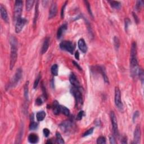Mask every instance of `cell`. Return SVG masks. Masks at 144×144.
I'll use <instances>...</instances> for the list:
<instances>
[{"label":"cell","mask_w":144,"mask_h":144,"mask_svg":"<svg viewBox=\"0 0 144 144\" xmlns=\"http://www.w3.org/2000/svg\"><path fill=\"white\" fill-rule=\"evenodd\" d=\"M10 45H11V55H10V68L12 70L14 67L18 58V42L15 37H11L10 38Z\"/></svg>","instance_id":"2"},{"label":"cell","mask_w":144,"mask_h":144,"mask_svg":"<svg viewBox=\"0 0 144 144\" xmlns=\"http://www.w3.org/2000/svg\"><path fill=\"white\" fill-rule=\"evenodd\" d=\"M73 64H74V65H75V66H76V67H77V68H78V69L79 70H82V68H81V67H80V65H78V63H77V62H76L75 61H73Z\"/></svg>","instance_id":"44"},{"label":"cell","mask_w":144,"mask_h":144,"mask_svg":"<svg viewBox=\"0 0 144 144\" xmlns=\"http://www.w3.org/2000/svg\"><path fill=\"white\" fill-rule=\"evenodd\" d=\"M60 47L61 50L69 52L72 54L73 53L74 47L72 42L69 41H62L60 43Z\"/></svg>","instance_id":"5"},{"label":"cell","mask_w":144,"mask_h":144,"mask_svg":"<svg viewBox=\"0 0 144 144\" xmlns=\"http://www.w3.org/2000/svg\"><path fill=\"white\" fill-rule=\"evenodd\" d=\"M34 2L35 1H33V0H28V1H26V10H27V11H29L32 9Z\"/></svg>","instance_id":"24"},{"label":"cell","mask_w":144,"mask_h":144,"mask_svg":"<svg viewBox=\"0 0 144 144\" xmlns=\"http://www.w3.org/2000/svg\"><path fill=\"white\" fill-rule=\"evenodd\" d=\"M78 45L79 50L83 53H86L87 51V46L86 43L85 42L84 40L82 38H81L78 41Z\"/></svg>","instance_id":"15"},{"label":"cell","mask_w":144,"mask_h":144,"mask_svg":"<svg viewBox=\"0 0 144 144\" xmlns=\"http://www.w3.org/2000/svg\"><path fill=\"white\" fill-rule=\"evenodd\" d=\"M23 7V2L22 1L18 0V1H15L14 6V19L16 22L19 18H21Z\"/></svg>","instance_id":"4"},{"label":"cell","mask_w":144,"mask_h":144,"mask_svg":"<svg viewBox=\"0 0 144 144\" xmlns=\"http://www.w3.org/2000/svg\"><path fill=\"white\" fill-rule=\"evenodd\" d=\"M56 143L58 144H64L65 142H64L63 138H62V137L60 135V133L56 132Z\"/></svg>","instance_id":"28"},{"label":"cell","mask_w":144,"mask_h":144,"mask_svg":"<svg viewBox=\"0 0 144 144\" xmlns=\"http://www.w3.org/2000/svg\"><path fill=\"white\" fill-rule=\"evenodd\" d=\"M97 143L98 144H106V139L103 136H100L97 140Z\"/></svg>","instance_id":"33"},{"label":"cell","mask_w":144,"mask_h":144,"mask_svg":"<svg viewBox=\"0 0 144 144\" xmlns=\"http://www.w3.org/2000/svg\"><path fill=\"white\" fill-rule=\"evenodd\" d=\"M58 12V8H57V4L56 2H53L50 7L49 11V15H48V18L52 19L56 16Z\"/></svg>","instance_id":"12"},{"label":"cell","mask_w":144,"mask_h":144,"mask_svg":"<svg viewBox=\"0 0 144 144\" xmlns=\"http://www.w3.org/2000/svg\"><path fill=\"white\" fill-rule=\"evenodd\" d=\"M114 46H115V47L117 50H118L120 46V41H119V39L117 37H114Z\"/></svg>","instance_id":"30"},{"label":"cell","mask_w":144,"mask_h":144,"mask_svg":"<svg viewBox=\"0 0 144 144\" xmlns=\"http://www.w3.org/2000/svg\"><path fill=\"white\" fill-rule=\"evenodd\" d=\"M40 79H41V74L39 73L38 74V76H37V77L36 78L35 81H34V86L33 87L34 88H36L37 87L38 85L39 84V81H40Z\"/></svg>","instance_id":"32"},{"label":"cell","mask_w":144,"mask_h":144,"mask_svg":"<svg viewBox=\"0 0 144 144\" xmlns=\"http://www.w3.org/2000/svg\"><path fill=\"white\" fill-rule=\"evenodd\" d=\"M141 128L139 125H137L134 132V143L139 144L141 140Z\"/></svg>","instance_id":"11"},{"label":"cell","mask_w":144,"mask_h":144,"mask_svg":"<svg viewBox=\"0 0 144 144\" xmlns=\"http://www.w3.org/2000/svg\"><path fill=\"white\" fill-rule=\"evenodd\" d=\"M121 143H122V144L127 143V138L126 137H123L122 141H121Z\"/></svg>","instance_id":"46"},{"label":"cell","mask_w":144,"mask_h":144,"mask_svg":"<svg viewBox=\"0 0 144 144\" xmlns=\"http://www.w3.org/2000/svg\"><path fill=\"white\" fill-rule=\"evenodd\" d=\"M24 97H25V99L28 101L29 99V96H28V94H29V81H27L26 83L24 85Z\"/></svg>","instance_id":"23"},{"label":"cell","mask_w":144,"mask_h":144,"mask_svg":"<svg viewBox=\"0 0 144 144\" xmlns=\"http://www.w3.org/2000/svg\"><path fill=\"white\" fill-rule=\"evenodd\" d=\"M98 69L99 70V72H100V73H101L102 74V76H103V77L104 79V81H105V82L106 83H109V79L107 77L106 74L105 69L104 68V67H99L98 68Z\"/></svg>","instance_id":"20"},{"label":"cell","mask_w":144,"mask_h":144,"mask_svg":"<svg viewBox=\"0 0 144 144\" xmlns=\"http://www.w3.org/2000/svg\"><path fill=\"white\" fill-rule=\"evenodd\" d=\"M51 71L52 74H53V76H56L58 75V66L57 64H54L52 66Z\"/></svg>","instance_id":"27"},{"label":"cell","mask_w":144,"mask_h":144,"mask_svg":"<svg viewBox=\"0 0 144 144\" xmlns=\"http://www.w3.org/2000/svg\"><path fill=\"white\" fill-rule=\"evenodd\" d=\"M70 92L75 98L77 106L78 107L81 106L83 104V96L81 91V88H76L73 87L71 88Z\"/></svg>","instance_id":"3"},{"label":"cell","mask_w":144,"mask_h":144,"mask_svg":"<svg viewBox=\"0 0 144 144\" xmlns=\"http://www.w3.org/2000/svg\"><path fill=\"white\" fill-rule=\"evenodd\" d=\"M43 134H44L45 137H47L49 136L50 132V130L47 129V128H45V129H43Z\"/></svg>","instance_id":"41"},{"label":"cell","mask_w":144,"mask_h":144,"mask_svg":"<svg viewBox=\"0 0 144 144\" xmlns=\"http://www.w3.org/2000/svg\"><path fill=\"white\" fill-rule=\"evenodd\" d=\"M133 17H134V19H135V22H136V23L137 24V23H138V22H139V19H138V17H137V15L135 14V13H133Z\"/></svg>","instance_id":"45"},{"label":"cell","mask_w":144,"mask_h":144,"mask_svg":"<svg viewBox=\"0 0 144 144\" xmlns=\"http://www.w3.org/2000/svg\"><path fill=\"white\" fill-rule=\"evenodd\" d=\"M109 141H110V143L112 144H117V141H116L115 138L114 137V136H113V135H110V136H109Z\"/></svg>","instance_id":"38"},{"label":"cell","mask_w":144,"mask_h":144,"mask_svg":"<svg viewBox=\"0 0 144 144\" xmlns=\"http://www.w3.org/2000/svg\"><path fill=\"white\" fill-rule=\"evenodd\" d=\"M50 38L47 37L46 39H45L42 45V47L41 48V53L42 54H44L45 53H46L47 51L48 47L50 46Z\"/></svg>","instance_id":"16"},{"label":"cell","mask_w":144,"mask_h":144,"mask_svg":"<svg viewBox=\"0 0 144 144\" xmlns=\"http://www.w3.org/2000/svg\"><path fill=\"white\" fill-rule=\"evenodd\" d=\"M27 20L25 18H19L16 22V24H15V32L17 33L20 32L23 28L24 25L27 23Z\"/></svg>","instance_id":"9"},{"label":"cell","mask_w":144,"mask_h":144,"mask_svg":"<svg viewBox=\"0 0 144 144\" xmlns=\"http://www.w3.org/2000/svg\"><path fill=\"white\" fill-rule=\"evenodd\" d=\"M68 3V1H65V3L63 4V6H62V8H61V18H64V10H65V8L66 6H67V4Z\"/></svg>","instance_id":"37"},{"label":"cell","mask_w":144,"mask_h":144,"mask_svg":"<svg viewBox=\"0 0 144 144\" xmlns=\"http://www.w3.org/2000/svg\"><path fill=\"white\" fill-rule=\"evenodd\" d=\"M143 5H144V1H137L136 6L137 10H139L140 8H141V7L143 6Z\"/></svg>","instance_id":"36"},{"label":"cell","mask_w":144,"mask_h":144,"mask_svg":"<svg viewBox=\"0 0 144 144\" xmlns=\"http://www.w3.org/2000/svg\"><path fill=\"white\" fill-rule=\"evenodd\" d=\"M60 128L64 132H69L73 128V124L71 121H64L60 125Z\"/></svg>","instance_id":"10"},{"label":"cell","mask_w":144,"mask_h":144,"mask_svg":"<svg viewBox=\"0 0 144 144\" xmlns=\"http://www.w3.org/2000/svg\"><path fill=\"white\" fill-rule=\"evenodd\" d=\"M0 11H1V16L2 19L5 21V22L8 23V12L6 11V8L3 6L2 4L0 5Z\"/></svg>","instance_id":"14"},{"label":"cell","mask_w":144,"mask_h":144,"mask_svg":"<svg viewBox=\"0 0 144 144\" xmlns=\"http://www.w3.org/2000/svg\"><path fill=\"white\" fill-rule=\"evenodd\" d=\"M67 29V25L66 24H62V25L60 26L59 28L58 29V32H57V37L58 39H60L61 37L62 34L64 33L65 32V30Z\"/></svg>","instance_id":"17"},{"label":"cell","mask_w":144,"mask_h":144,"mask_svg":"<svg viewBox=\"0 0 144 144\" xmlns=\"http://www.w3.org/2000/svg\"><path fill=\"white\" fill-rule=\"evenodd\" d=\"M84 3H85V4H86V6L87 7V10H88V13H89L93 17L92 13V11H91V6H90V5L89 2H88L87 1H84Z\"/></svg>","instance_id":"35"},{"label":"cell","mask_w":144,"mask_h":144,"mask_svg":"<svg viewBox=\"0 0 144 144\" xmlns=\"http://www.w3.org/2000/svg\"><path fill=\"white\" fill-rule=\"evenodd\" d=\"M139 115H140L139 112H138V111H136V112H135L134 113V114H133V122H135V121H136V119L138 118V117H139Z\"/></svg>","instance_id":"39"},{"label":"cell","mask_w":144,"mask_h":144,"mask_svg":"<svg viewBox=\"0 0 144 144\" xmlns=\"http://www.w3.org/2000/svg\"><path fill=\"white\" fill-rule=\"evenodd\" d=\"M42 89L43 96H44L45 98L46 99L47 98V93H46V88H45L44 85L43 84V83L42 84Z\"/></svg>","instance_id":"42"},{"label":"cell","mask_w":144,"mask_h":144,"mask_svg":"<svg viewBox=\"0 0 144 144\" xmlns=\"http://www.w3.org/2000/svg\"><path fill=\"white\" fill-rule=\"evenodd\" d=\"M131 21L128 18H126L125 19V28H126V30H127V29L128 28L129 24H131Z\"/></svg>","instance_id":"40"},{"label":"cell","mask_w":144,"mask_h":144,"mask_svg":"<svg viewBox=\"0 0 144 144\" xmlns=\"http://www.w3.org/2000/svg\"><path fill=\"white\" fill-rule=\"evenodd\" d=\"M75 57L77 59V60H79V53H78V51H76V53H75Z\"/></svg>","instance_id":"47"},{"label":"cell","mask_w":144,"mask_h":144,"mask_svg":"<svg viewBox=\"0 0 144 144\" xmlns=\"http://www.w3.org/2000/svg\"><path fill=\"white\" fill-rule=\"evenodd\" d=\"M53 112L55 115H58L60 113V105L56 100H55L53 103Z\"/></svg>","instance_id":"18"},{"label":"cell","mask_w":144,"mask_h":144,"mask_svg":"<svg viewBox=\"0 0 144 144\" xmlns=\"http://www.w3.org/2000/svg\"><path fill=\"white\" fill-rule=\"evenodd\" d=\"M48 2V1H42V4L43 6H45V5H47V3Z\"/></svg>","instance_id":"48"},{"label":"cell","mask_w":144,"mask_h":144,"mask_svg":"<svg viewBox=\"0 0 144 144\" xmlns=\"http://www.w3.org/2000/svg\"><path fill=\"white\" fill-rule=\"evenodd\" d=\"M38 136L34 133H32L28 136V141L31 144H36L38 141Z\"/></svg>","instance_id":"19"},{"label":"cell","mask_w":144,"mask_h":144,"mask_svg":"<svg viewBox=\"0 0 144 144\" xmlns=\"http://www.w3.org/2000/svg\"><path fill=\"white\" fill-rule=\"evenodd\" d=\"M69 81H70V83L71 84L73 85V87L76 88H81L80 84H79V82L78 81L77 78H76V76L74 73H71L70 76H69Z\"/></svg>","instance_id":"13"},{"label":"cell","mask_w":144,"mask_h":144,"mask_svg":"<svg viewBox=\"0 0 144 144\" xmlns=\"http://www.w3.org/2000/svg\"><path fill=\"white\" fill-rule=\"evenodd\" d=\"M130 67L132 76L135 77L138 75L139 71L137 57V46L135 42L132 43L131 48V56H130Z\"/></svg>","instance_id":"1"},{"label":"cell","mask_w":144,"mask_h":144,"mask_svg":"<svg viewBox=\"0 0 144 144\" xmlns=\"http://www.w3.org/2000/svg\"><path fill=\"white\" fill-rule=\"evenodd\" d=\"M45 117H46V113L44 111H41V112H38L36 114V118L38 122L42 121L45 119Z\"/></svg>","instance_id":"22"},{"label":"cell","mask_w":144,"mask_h":144,"mask_svg":"<svg viewBox=\"0 0 144 144\" xmlns=\"http://www.w3.org/2000/svg\"><path fill=\"white\" fill-rule=\"evenodd\" d=\"M22 69L19 68L17 69L15 73V75L13 76V78L11 79V82L10 83V87H14L16 85L18 84V83L19 82L20 79L22 78Z\"/></svg>","instance_id":"7"},{"label":"cell","mask_w":144,"mask_h":144,"mask_svg":"<svg viewBox=\"0 0 144 144\" xmlns=\"http://www.w3.org/2000/svg\"><path fill=\"white\" fill-rule=\"evenodd\" d=\"M60 113L63 114L66 116H68L70 114V111L67 107L60 105Z\"/></svg>","instance_id":"26"},{"label":"cell","mask_w":144,"mask_h":144,"mask_svg":"<svg viewBox=\"0 0 144 144\" xmlns=\"http://www.w3.org/2000/svg\"><path fill=\"white\" fill-rule=\"evenodd\" d=\"M115 104L116 106L118 108L119 110L121 111H123V105L121 100V95L120 90L118 87H115Z\"/></svg>","instance_id":"6"},{"label":"cell","mask_w":144,"mask_h":144,"mask_svg":"<svg viewBox=\"0 0 144 144\" xmlns=\"http://www.w3.org/2000/svg\"><path fill=\"white\" fill-rule=\"evenodd\" d=\"M38 1H37L36 3V8H35V13H34V20H33V24L34 25H35L37 23V21L38 19V17L39 14V9H38Z\"/></svg>","instance_id":"21"},{"label":"cell","mask_w":144,"mask_h":144,"mask_svg":"<svg viewBox=\"0 0 144 144\" xmlns=\"http://www.w3.org/2000/svg\"><path fill=\"white\" fill-rule=\"evenodd\" d=\"M38 127V123H36L33 121V120L31 121V123H30V126H29V129L31 130H34L36 129H37Z\"/></svg>","instance_id":"29"},{"label":"cell","mask_w":144,"mask_h":144,"mask_svg":"<svg viewBox=\"0 0 144 144\" xmlns=\"http://www.w3.org/2000/svg\"><path fill=\"white\" fill-rule=\"evenodd\" d=\"M110 119H111V121H112V127H113V129L114 135L117 136H118L119 133H118V126L117 119L114 112H111L110 113Z\"/></svg>","instance_id":"8"},{"label":"cell","mask_w":144,"mask_h":144,"mask_svg":"<svg viewBox=\"0 0 144 144\" xmlns=\"http://www.w3.org/2000/svg\"><path fill=\"white\" fill-rule=\"evenodd\" d=\"M93 129H94V128H91L90 129H88L87 131L86 132H85L83 133L82 137L88 136H89V135H91V134H92V133L93 132Z\"/></svg>","instance_id":"31"},{"label":"cell","mask_w":144,"mask_h":144,"mask_svg":"<svg viewBox=\"0 0 144 144\" xmlns=\"http://www.w3.org/2000/svg\"><path fill=\"white\" fill-rule=\"evenodd\" d=\"M42 103H43V101H42V100L41 99V98H38L36 99V105H41L42 104Z\"/></svg>","instance_id":"43"},{"label":"cell","mask_w":144,"mask_h":144,"mask_svg":"<svg viewBox=\"0 0 144 144\" xmlns=\"http://www.w3.org/2000/svg\"><path fill=\"white\" fill-rule=\"evenodd\" d=\"M84 115V112L83 111H81L78 113V114H77V117H76V119L77 121H81L82 119V118Z\"/></svg>","instance_id":"34"},{"label":"cell","mask_w":144,"mask_h":144,"mask_svg":"<svg viewBox=\"0 0 144 144\" xmlns=\"http://www.w3.org/2000/svg\"><path fill=\"white\" fill-rule=\"evenodd\" d=\"M109 2L110 3L111 6L113 8H115V9H118L121 8V3L118 1H109Z\"/></svg>","instance_id":"25"}]
</instances>
